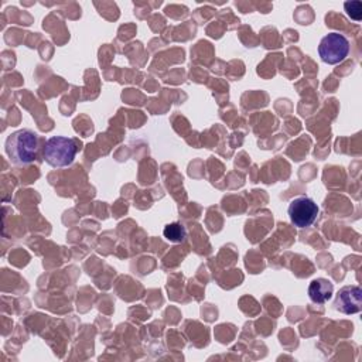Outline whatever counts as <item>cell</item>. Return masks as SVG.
I'll return each mask as SVG.
<instances>
[{
	"label": "cell",
	"mask_w": 362,
	"mask_h": 362,
	"mask_svg": "<svg viewBox=\"0 0 362 362\" xmlns=\"http://www.w3.org/2000/svg\"><path fill=\"white\" fill-rule=\"evenodd\" d=\"M40 139L31 129H18L6 139L4 150L8 160L16 165L31 164L38 154Z\"/></svg>",
	"instance_id": "1"
},
{
	"label": "cell",
	"mask_w": 362,
	"mask_h": 362,
	"mask_svg": "<svg viewBox=\"0 0 362 362\" xmlns=\"http://www.w3.org/2000/svg\"><path fill=\"white\" fill-rule=\"evenodd\" d=\"M78 150L79 144L75 139L52 136L45 141L42 147V158L51 167L64 168L74 163Z\"/></svg>",
	"instance_id": "2"
},
{
	"label": "cell",
	"mask_w": 362,
	"mask_h": 362,
	"mask_svg": "<svg viewBox=\"0 0 362 362\" xmlns=\"http://www.w3.org/2000/svg\"><path fill=\"white\" fill-rule=\"evenodd\" d=\"M349 47V41L344 34L332 31L321 38L318 45V55L322 62L328 65H337L348 57Z\"/></svg>",
	"instance_id": "3"
},
{
	"label": "cell",
	"mask_w": 362,
	"mask_h": 362,
	"mask_svg": "<svg viewBox=\"0 0 362 362\" xmlns=\"http://www.w3.org/2000/svg\"><path fill=\"white\" fill-rule=\"evenodd\" d=\"M318 212H320V208L315 204V201L305 195L293 198L287 208V215L290 218V222L300 229L311 226L317 219Z\"/></svg>",
	"instance_id": "4"
},
{
	"label": "cell",
	"mask_w": 362,
	"mask_h": 362,
	"mask_svg": "<svg viewBox=\"0 0 362 362\" xmlns=\"http://www.w3.org/2000/svg\"><path fill=\"white\" fill-rule=\"evenodd\" d=\"M337 311L351 315L356 314L362 308V290L359 286H345L342 287L334 301Z\"/></svg>",
	"instance_id": "5"
},
{
	"label": "cell",
	"mask_w": 362,
	"mask_h": 362,
	"mask_svg": "<svg viewBox=\"0 0 362 362\" xmlns=\"http://www.w3.org/2000/svg\"><path fill=\"white\" fill-rule=\"evenodd\" d=\"M334 294V284L324 277L314 279L308 286V297L313 303L324 304Z\"/></svg>",
	"instance_id": "6"
},
{
	"label": "cell",
	"mask_w": 362,
	"mask_h": 362,
	"mask_svg": "<svg viewBox=\"0 0 362 362\" xmlns=\"http://www.w3.org/2000/svg\"><path fill=\"white\" fill-rule=\"evenodd\" d=\"M163 235L167 240L170 242H174V243H180L185 239L187 236V230H185V226L180 222H171V223H167L163 229Z\"/></svg>",
	"instance_id": "7"
},
{
	"label": "cell",
	"mask_w": 362,
	"mask_h": 362,
	"mask_svg": "<svg viewBox=\"0 0 362 362\" xmlns=\"http://www.w3.org/2000/svg\"><path fill=\"white\" fill-rule=\"evenodd\" d=\"M345 6V10H346V14L354 18L355 21H359L362 18L361 16V11H362V3L361 1H348L344 4Z\"/></svg>",
	"instance_id": "8"
}]
</instances>
